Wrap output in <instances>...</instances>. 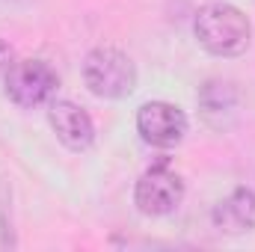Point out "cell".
I'll list each match as a JSON object with an SVG mask.
<instances>
[{"label":"cell","mask_w":255,"mask_h":252,"mask_svg":"<svg viewBox=\"0 0 255 252\" xmlns=\"http://www.w3.org/2000/svg\"><path fill=\"white\" fill-rule=\"evenodd\" d=\"M6 95L18 107H42L54 98L60 77L57 71L42 60H15L12 68L6 71Z\"/></svg>","instance_id":"3957f363"},{"label":"cell","mask_w":255,"mask_h":252,"mask_svg":"<svg viewBox=\"0 0 255 252\" xmlns=\"http://www.w3.org/2000/svg\"><path fill=\"white\" fill-rule=\"evenodd\" d=\"M214 226L226 235H244L255 229V193L250 187L232 190L214 208Z\"/></svg>","instance_id":"52a82bcc"},{"label":"cell","mask_w":255,"mask_h":252,"mask_svg":"<svg viewBox=\"0 0 255 252\" xmlns=\"http://www.w3.org/2000/svg\"><path fill=\"white\" fill-rule=\"evenodd\" d=\"M193 33L199 45L214 57H238L250 48L253 24L232 3H208L196 12Z\"/></svg>","instance_id":"6da1fadb"},{"label":"cell","mask_w":255,"mask_h":252,"mask_svg":"<svg viewBox=\"0 0 255 252\" xmlns=\"http://www.w3.org/2000/svg\"><path fill=\"white\" fill-rule=\"evenodd\" d=\"M181 199H184V181L166 163H157V166L145 169L136 181V190H133V202L145 217L172 214L181 205Z\"/></svg>","instance_id":"277c9868"},{"label":"cell","mask_w":255,"mask_h":252,"mask_svg":"<svg viewBox=\"0 0 255 252\" xmlns=\"http://www.w3.org/2000/svg\"><path fill=\"white\" fill-rule=\"evenodd\" d=\"M199 107H202L205 119L217 125V116H223V113H235V107H238V92H235L232 83L208 80V83L202 86V92H199Z\"/></svg>","instance_id":"ba28073f"},{"label":"cell","mask_w":255,"mask_h":252,"mask_svg":"<svg viewBox=\"0 0 255 252\" xmlns=\"http://www.w3.org/2000/svg\"><path fill=\"white\" fill-rule=\"evenodd\" d=\"M48 119H51L54 133L60 136V142L68 145L71 151H83L92 145L95 125H92L89 113L83 107H77L74 101H54L48 110Z\"/></svg>","instance_id":"8992f818"},{"label":"cell","mask_w":255,"mask_h":252,"mask_svg":"<svg viewBox=\"0 0 255 252\" xmlns=\"http://www.w3.org/2000/svg\"><path fill=\"white\" fill-rule=\"evenodd\" d=\"M12 63H15V54H12V48L0 39V77H6V71L12 68Z\"/></svg>","instance_id":"9c48e42d"},{"label":"cell","mask_w":255,"mask_h":252,"mask_svg":"<svg viewBox=\"0 0 255 252\" xmlns=\"http://www.w3.org/2000/svg\"><path fill=\"white\" fill-rule=\"evenodd\" d=\"M136 130L148 145L172 148L187 133V116L181 107H175L169 101H148L136 113Z\"/></svg>","instance_id":"5b68a950"},{"label":"cell","mask_w":255,"mask_h":252,"mask_svg":"<svg viewBox=\"0 0 255 252\" xmlns=\"http://www.w3.org/2000/svg\"><path fill=\"white\" fill-rule=\"evenodd\" d=\"M83 83L95 98L119 101L136 89V65L116 48H95L83 60Z\"/></svg>","instance_id":"7a4b0ae2"}]
</instances>
